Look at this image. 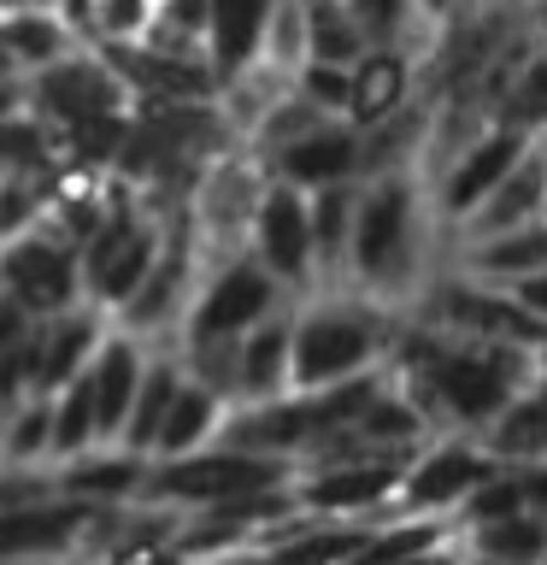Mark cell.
<instances>
[{"instance_id":"1","label":"cell","mask_w":547,"mask_h":565,"mask_svg":"<svg viewBox=\"0 0 547 565\" xmlns=\"http://www.w3.org/2000/svg\"><path fill=\"white\" fill-rule=\"evenodd\" d=\"M448 236L430 201L423 166H388L360 177V212H353V242H347V271L335 289H360L383 307H412L418 289L436 277V259H448Z\"/></svg>"},{"instance_id":"2","label":"cell","mask_w":547,"mask_h":565,"mask_svg":"<svg viewBox=\"0 0 547 565\" xmlns=\"http://www.w3.org/2000/svg\"><path fill=\"white\" fill-rule=\"evenodd\" d=\"M400 318V307H383L360 289H312L294 307V388H330L383 371Z\"/></svg>"},{"instance_id":"3","label":"cell","mask_w":547,"mask_h":565,"mask_svg":"<svg viewBox=\"0 0 547 565\" xmlns=\"http://www.w3.org/2000/svg\"><path fill=\"white\" fill-rule=\"evenodd\" d=\"M277 483H294V459H271V454H247V448H229V441H212V448L183 454V459H153L141 501L176 507V512H212V507L247 501V494L277 489Z\"/></svg>"},{"instance_id":"4","label":"cell","mask_w":547,"mask_h":565,"mask_svg":"<svg viewBox=\"0 0 547 565\" xmlns=\"http://www.w3.org/2000/svg\"><path fill=\"white\" fill-rule=\"evenodd\" d=\"M294 300V289L265 265L254 247L229 259H212L201 271V289L189 300L183 335L176 342H242L254 324H265L271 312H282Z\"/></svg>"},{"instance_id":"5","label":"cell","mask_w":547,"mask_h":565,"mask_svg":"<svg viewBox=\"0 0 547 565\" xmlns=\"http://www.w3.org/2000/svg\"><path fill=\"white\" fill-rule=\"evenodd\" d=\"M24 106L60 141H71L77 130H88V124L130 113L136 100H130V88H124V77L112 71V60H106L100 47H77V53H65L60 65L24 77Z\"/></svg>"},{"instance_id":"6","label":"cell","mask_w":547,"mask_h":565,"mask_svg":"<svg viewBox=\"0 0 547 565\" xmlns=\"http://www.w3.org/2000/svg\"><path fill=\"white\" fill-rule=\"evenodd\" d=\"M418 459V448H371V454H353L342 466H324V471H300L294 477V494L312 519H395V501H400V483H406V466Z\"/></svg>"},{"instance_id":"7","label":"cell","mask_w":547,"mask_h":565,"mask_svg":"<svg viewBox=\"0 0 547 565\" xmlns=\"http://www.w3.org/2000/svg\"><path fill=\"white\" fill-rule=\"evenodd\" d=\"M0 282L7 295H18L35 318H60L71 307L88 300V282H83V247L53 230L47 218L24 230V236L0 242Z\"/></svg>"},{"instance_id":"8","label":"cell","mask_w":547,"mask_h":565,"mask_svg":"<svg viewBox=\"0 0 547 565\" xmlns=\"http://www.w3.org/2000/svg\"><path fill=\"white\" fill-rule=\"evenodd\" d=\"M501 471V459L489 454L483 436L471 430H441L418 448V459L406 466L400 501L395 512H430V519H459V507L471 501L489 477Z\"/></svg>"},{"instance_id":"9","label":"cell","mask_w":547,"mask_h":565,"mask_svg":"<svg viewBox=\"0 0 547 565\" xmlns=\"http://www.w3.org/2000/svg\"><path fill=\"white\" fill-rule=\"evenodd\" d=\"M529 148H536V130H524V124H512V118H494L465 153H453L448 166L430 177V201H436L441 230H459V224H465L471 212L506 183L512 166H518Z\"/></svg>"},{"instance_id":"10","label":"cell","mask_w":547,"mask_h":565,"mask_svg":"<svg viewBox=\"0 0 547 565\" xmlns=\"http://www.w3.org/2000/svg\"><path fill=\"white\" fill-rule=\"evenodd\" d=\"M247 247L271 265V271L294 289V300H307L318 282V236H312V194L282 183V177H271V189H265V201L254 212V236H247Z\"/></svg>"},{"instance_id":"11","label":"cell","mask_w":547,"mask_h":565,"mask_svg":"<svg viewBox=\"0 0 547 565\" xmlns=\"http://www.w3.org/2000/svg\"><path fill=\"white\" fill-rule=\"evenodd\" d=\"M541 212H547V136H536V148L512 166V177L471 212L465 224L448 230V259L471 242H489V236H506V230H518V224H536Z\"/></svg>"},{"instance_id":"12","label":"cell","mask_w":547,"mask_h":565,"mask_svg":"<svg viewBox=\"0 0 547 565\" xmlns=\"http://www.w3.org/2000/svg\"><path fill=\"white\" fill-rule=\"evenodd\" d=\"M412 100H423V60L412 47H365L353 65V100H347V124L377 130L395 113H406Z\"/></svg>"},{"instance_id":"13","label":"cell","mask_w":547,"mask_h":565,"mask_svg":"<svg viewBox=\"0 0 547 565\" xmlns=\"http://www.w3.org/2000/svg\"><path fill=\"white\" fill-rule=\"evenodd\" d=\"M271 171L282 183L307 189V194L330 189V183H360L365 177V130L347 118H330V124H318L312 136L289 141V148L271 159Z\"/></svg>"},{"instance_id":"14","label":"cell","mask_w":547,"mask_h":565,"mask_svg":"<svg viewBox=\"0 0 547 565\" xmlns=\"http://www.w3.org/2000/svg\"><path fill=\"white\" fill-rule=\"evenodd\" d=\"M148 353L153 342L136 330L112 324V335L100 342L95 365H88V383H95V406H100V441L112 448L130 430V413H136V395H141V377H148Z\"/></svg>"},{"instance_id":"15","label":"cell","mask_w":547,"mask_h":565,"mask_svg":"<svg viewBox=\"0 0 547 565\" xmlns=\"http://www.w3.org/2000/svg\"><path fill=\"white\" fill-rule=\"evenodd\" d=\"M42 388L47 395H60L65 383H77L88 365H95L100 342L112 335V312L95 307V300H83V307H71L60 318H42Z\"/></svg>"},{"instance_id":"16","label":"cell","mask_w":547,"mask_h":565,"mask_svg":"<svg viewBox=\"0 0 547 565\" xmlns=\"http://www.w3.org/2000/svg\"><path fill=\"white\" fill-rule=\"evenodd\" d=\"M0 47L18 65V77H35V71L60 65L65 53H77V30L60 7H42V0H12L0 7Z\"/></svg>"},{"instance_id":"17","label":"cell","mask_w":547,"mask_h":565,"mask_svg":"<svg viewBox=\"0 0 547 565\" xmlns=\"http://www.w3.org/2000/svg\"><path fill=\"white\" fill-rule=\"evenodd\" d=\"M53 471H60V494H77V501H95V507H130V501H141V489H148L153 459L112 441V448L65 459V466H53Z\"/></svg>"},{"instance_id":"18","label":"cell","mask_w":547,"mask_h":565,"mask_svg":"<svg viewBox=\"0 0 547 565\" xmlns=\"http://www.w3.org/2000/svg\"><path fill=\"white\" fill-rule=\"evenodd\" d=\"M294 307L300 300H289L282 312L242 335V401L294 395Z\"/></svg>"},{"instance_id":"19","label":"cell","mask_w":547,"mask_h":565,"mask_svg":"<svg viewBox=\"0 0 547 565\" xmlns=\"http://www.w3.org/2000/svg\"><path fill=\"white\" fill-rule=\"evenodd\" d=\"M189 383V360H183V342L165 335V342H153L148 353V377H141V395H136V413H130V430H124V448L130 454H159V430H165L176 395H183Z\"/></svg>"},{"instance_id":"20","label":"cell","mask_w":547,"mask_h":565,"mask_svg":"<svg viewBox=\"0 0 547 565\" xmlns=\"http://www.w3.org/2000/svg\"><path fill=\"white\" fill-rule=\"evenodd\" d=\"M453 265H459V271H471V277H483V282H494V289H518L524 277L547 271V218L518 224V230H506V236L459 247Z\"/></svg>"},{"instance_id":"21","label":"cell","mask_w":547,"mask_h":565,"mask_svg":"<svg viewBox=\"0 0 547 565\" xmlns=\"http://www.w3.org/2000/svg\"><path fill=\"white\" fill-rule=\"evenodd\" d=\"M277 0H212V71L218 83L242 77L247 65H259V42H265V24H271Z\"/></svg>"},{"instance_id":"22","label":"cell","mask_w":547,"mask_h":565,"mask_svg":"<svg viewBox=\"0 0 547 565\" xmlns=\"http://www.w3.org/2000/svg\"><path fill=\"white\" fill-rule=\"evenodd\" d=\"M489 454L518 466V459H547V377H536L529 388L512 395V406L483 430Z\"/></svg>"},{"instance_id":"23","label":"cell","mask_w":547,"mask_h":565,"mask_svg":"<svg viewBox=\"0 0 547 565\" xmlns=\"http://www.w3.org/2000/svg\"><path fill=\"white\" fill-rule=\"evenodd\" d=\"M224 418H229V401L189 377L183 395H176V406H171V418H165V430H159V454L153 459H183V454L212 448L218 430H224Z\"/></svg>"},{"instance_id":"24","label":"cell","mask_w":547,"mask_h":565,"mask_svg":"<svg viewBox=\"0 0 547 565\" xmlns=\"http://www.w3.org/2000/svg\"><path fill=\"white\" fill-rule=\"evenodd\" d=\"M353 212H360V183H330L312 189V236H318V289H335L347 271V242H353Z\"/></svg>"},{"instance_id":"25","label":"cell","mask_w":547,"mask_h":565,"mask_svg":"<svg viewBox=\"0 0 547 565\" xmlns=\"http://www.w3.org/2000/svg\"><path fill=\"white\" fill-rule=\"evenodd\" d=\"M459 547L483 559H506V565H541L547 559V519L536 512H512V519H489L459 530Z\"/></svg>"},{"instance_id":"26","label":"cell","mask_w":547,"mask_h":565,"mask_svg":"<svg viewBox=\"0 0 547 565\" xmlns=\"http://www.w3.org/2000/svg\"><path fill=\"white\" fill-rule=\"evenodd\" d=\"M106 448L100 441V406H95V383H88V371L77 383H65L60 395H53V466H65V459H83Z\"/></svg>"},{"instance_id":"27","label":"cell","mask_w":547,"mask_h":565,"mask_svg":"<svg viewBox=\"0 0 547 565\" xmlns=\"http://www.w3.org/2000/svg\"><path fill=\"white\" fill-rule=\"evenodd\" d=\"M0 466H53V395L35 388L7 413L0 436Z\"/></svg>"},{"instance_id":"28","label":"cell","mask_w":547,"mask_h":565,"mask_svg":"<svg viewBox=\"0 0 547 565\" xmlns=\"http://www.w3.org/2000/svg\"><path fill=\"white\" fill-rule=\"evenodd\" d=\"M307 35H312V60L330 65H360V53L371 47L347 0H307Z\"/></svg>"},{"instance_id":"29","label":"cell","mask_w":547,"mask_h":565,"mask_svg":"<svg viewBox=\"0 0 547 565\" xmlns=\"http://www.w3.org/2000/svg\"><path fill=\"white\" fill-rule=\"evenodd\" d=\"M312 60V35H307V0H277L271 24H265L259 42V65L277 71V77H300V65Z\"/></svg>"},{"instance_id":"30","label":"cell","mask_w":547,"mask_h":565,"mask_svg":"<svg viewBox=\"0 0 547 565\" xmlns=\"http://www.w3.org/2000/svg\"><path fill=\"white\" fill-rule=\"evenodd\" d=\"M318 124H330V113H324V106H312L307 95H300V88H289V95H282V100L271 106V113H265V118L254 124V136H247V141H254V148H259L265 159H277L282 148H289V141L312 136Z\"/></svg>"},{"instance_id":"31","label":"cell","mask_w":547,"mask_h":565,"mask_svg":"<svg viewBox=\"0 0 547 565\" xmlns=\"http://www.w3.org/2000/svg\"><path fill=\"white\" fill-rule=\"evenodd\" d=\"M501 118H512V124H524V130L547 136V47H536V53L524 60V71H518V83H512Z\"/></svg>"},{"instance_id":"32","label":"cell","mask_w":547,"mask_h":565,"mask_svg":"<svg viewBox=\"0 0 547 565\" xmlns=\"http://www.w3.org/2000/svg\"><path fill=\"white\" fill-rule=\"evenodd\" d=\"M159 0H95V47L100 42H148Z\"/></svg>"},{"instance_id":"33","label":"cell","mask_w":547,"mask_h":565,"mask_svg":"<svg viewBox=\"0 0 547 565\" xmlns=\"http://www.w3.org/2000/svg\"><path fill=\"white\" fill-rule=\"evenodd\" d=\"M294 88L307 95L312 106H324L330 118H347V100H353V65H330V60H307L300 65Z\"/></svg>"},{"instance_id":"34","label":"cell","mask_w":547,"mask_h":565,"mask_svg":"<svg viewBox=\"0 0 547 565\" xmlns=\"http://www.w3.org/2000/svg\"><path fill=\"white\" fill-rule=\"evenodd\" d=\"M35 324H42V318H35V312H30V307H24V300H18V295H7V289H0V353L24 348Z\"/></svg>"},{"instance_id":"35","label":"cell","mask_w":547,"mask_h":565,"mask_svg":"<svg viewBox=\"0 0 547 565\" xmlns=\"http://www.w3.org/2000/svg\"><path fill=\"white\" fill-rule=\"evenodd\" d=\"M518 489H524V512L547 519V459H518Z\"/></svg>"},{"instance_id":"36","label":"cell","mask_w":547,"mask_h":565,"mask_svg":"<svg viewBox=\"0 0 547 565\" xmlns=\"http://www.w3.org/2000/svg\"><path fill=\"white\" fill-rule=\"evenodd\" d=\"M512 295H518L524 307H529V312H536L541 324H547V271H536V277H524L518 289H512Z\"/></svg>"},{"instance_id":"37","label":"cell","mask_w":547,"mask_h":565,"mask_svg":"<svg viewBox=\"0 0 547 565\" xmlns=\"http://www.w3.org/2000/svg\"><path fill=\"white\" fill-rule=\"evenodd\" d=\"M418 7H423V18H430V24H441V18H453L465 0H418Z\"/></svg>"},{"instance_id":"38","label":"cell","mask_w":547,"mask_h":565,"mask_svg":"<svg viewBox=\"0 0 547 565\" xmlns=\"http://www.w3.org/2000/svg\"><path fill=\"white\" fill-rule=\"evenodd\" d=\"M529 30H536V42L547 47V0H529Z\"/></svg>"},{"instance_id":"39","label":"cell","mask_w":547,"mask_h":565,"mask_svg":"<svg viewBox=\"0 0 547 565\" xmlns=\"http://www.w3.org/2000/svg\"><path fill=\"white\" fill-rule=\"evenodd\" d=\"M459 565H506V559H483V554H459Z\"/></svg>"},{"instance_id":"40","label":"cell","mask_w":547,"mask_h":565,"mask_svg":"<svg viewBox=\"0 0 547 565\" xmlns=\"http://www.w3.org/2000/svg\"><path fill=\"white\" fill-rule=\"evenodd\" d=\"M0 436H7V413H0Z\"/></svg>"},{"instance_id":"41","label":"cell","mask_w":547,"mask_h":565,"mask_svg":"<svg viewBox=\"0 0 547 565\" xmlns=\"http://www.w3.org/2000/svg\"><path fill=\"white\" fill-rule=\"evenodd\" d=\"M42 7H60V0H42Z\"/></svg>"},{"instance_id":"42","label":"cell","mask_w":547,"mask_h":565,"mask_svg":"<svg viewBox=\"0 0 547 565\" xmlns=\"http://www.w3.org/2000/svg\"><path fill=\"white\" fill-rule=\"evenodd\" d=\"M518 7H529V0H518Z\"/></svg>"},{"instance_id":"43","label":"cell","mask_w":547,"mask_h":565,"mask_svg":"<svg viewBox=\"0 0 547 565\" xmlns=\"http://www.w3.org/2000/svg\"><path fill=\"white\" fill-rule=\"evenodd\" d=\"M0 289H7V282H0Z\"/></svg>"},{"instance_id":"44","label":"cell","mask_w":547,"mask_h":565,"mask_svg":"<svg viewBox=\"0 0 547 565\" xmlns=\"http://www.w3.org/2000/svg\"><path fill=\"white\" fill-rule=\"evenodd\" d=\"M541 218H547V212H541Z\"/></svg>"},{"instance_id":"45","label":"cell","mask_w":547,"mask_h":565,"mask_svg":"<svg viewBox=\"0 0 547 565\" xmlns=\"http://www.w3.org/2000/svg\"><path fill=\"white\" fill-rule=\"evenodd\" d=\"M541 565H547V559H541Z\"/></svg>"}]
</instances>
